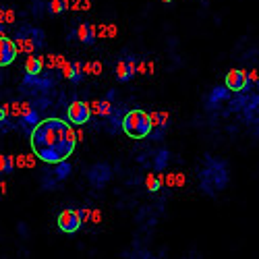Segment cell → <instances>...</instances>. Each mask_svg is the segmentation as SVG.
I'll return each mask as SVG.
<instances>
[{
    "label": "cell",
    "mask_w": 259,
    "mask_h": 259,
    "mask_svg": "<svg viewBox=\"0 0 259 259\" xmlns=\"http://www.w3.org/2000/svg\"><path fill=\"white\" fill-rule=\"evenodd\" d=\"M31 149L46 164H56L66 160L75 151L77 135L75 129L61 119H46L40 121L29 133Z\"/></svg>",
    "instance_id": "obj_1"
},
{
    "label": "cell",
    "mask_w": 259,
    "mask_h": 259,
    "mask_svg": "<svg viewBox=\"0 0 259 259\" xmlns=\"http://www.w3.org/2000/svg\"><path fill=\"white\" fill-rule=\"evenodd\" d=\"M228 183V170H226V162L224 160H216L211 156H205V166L201 168V189L216 197Z\"/></svg>",
    "instance_id": "obj_2"
},
{
    "label": "cell",
    "mask_w": 259,
    "mask_h": 259,
    "mask_svg": "<svg viewBox=\"0 0 259 259\" xmlns=\"http://www.w3.org/2000/svg\"><path fill=\"white\" fill-rule=\"evenodd\" d=\"M44 31L38 29V27H33V25H23L17 33H15V48H17V54H23V56H27V54H35L42 46H44Z\"/></svg>",
    "instance_id": "obj_3"
},
{
    "label": "cell",
    "mask_w": 259,
    "mask_h": 259,
    "mask_svg": "<svg viewBox=\"0 0 259 259\" xmlns=\"http://www.w3.org/2000/svg\"><path fill=\"white\" fill-rule=\"evenodd\" d=\"M123 131L131 139H145L151 133L149 114L143 110H129L123 119Z\"/></svg>",
    "instance_id": "obj_4"
},
{
    "label": "cell",
    "mask_w": 259,
    "mask_h": 259,
    "mask_svg": "<svg viewBox=\"0 0 259 259\" xmlns=\"http://www.w3.org/2000/svg\"><path fill=\"white\" fill-rule=\"evenodd\" d=\"M8 116L13 121H19L21 129L27 133H31L33 127L40 123V114L31 106V102H10V104H6V119Z\"/></svg>",
    "instance_id": "obj_5"
},
{
    "label": "cell",
    "mask_w": 259,
    "mask_h": 259,
    "mask_svg": "<svg viewBox=\"0 0 259 259\" xmlns=\"http://www.w3.org/2000/svg\"><path fill=\"white\" fill-rule=\"evenodd\" d=\"M110 179H112V168H110V164H106V162L93 164V166L87 170V181H89L91 187H96V189L106 187Z\"/></svg>",
    "instance_id": "obj_6"
},
{
    "label": "cell",
    "mask_w": 259,
    "mask_h": 259,
    "mask_svg": "<svg viewBox=\"0 0 259 259\" xmlns=\"http://www.w3.org/2000/svg\"><path fill=\"white\" fill-rule=\"evenodd\" d=\"M91 116V110H89V102H81V100H75L73 104L68 106L66 110V119L70 125H77V127H83Z\"/></svg>",
    "instance_id": "obj_7"
},
{
    "label": "cell",
    "mask_w": 259,
    "mask_h": 259,
    "mask_svg": "<svg viewBox=\"0 0 259 259\" xmlns=\"http://www.w3.org/2000/svg\"><path fill=\"white\" fill-rule=\"evenodd\" d=\"M58 228L65 234H75L81 228V218H79V209H63L58 214Z\"/></svg>",
    "instance_id": "obj_8"
},
{
    "label": "cell",
    "mask_w": 259,
    "mask_h": 259,
    "mask_svg": "<svg viewBox=\"0 0 259 259\" xmlns=\"http://www.w3.org/2000/svg\"><path fill=\"white\" fill-rule=\"evenodd\" d=\"M149 121H151V139H162L166 129L170 127V112H162V110H154L149 112Z\"/></svg>",
    "instance_id": "obj_9"
},
{
    "label": "cell",
    "mask_w": 259,
    "mask_h": 259,
    "mask_svg": "<svg viewBox=\"0 0 259 259\" xmlns=\"http://www.w3.org/2000/svg\"><path fill=\"white\" fill-rule=\"evenodd\" d=\"M114 75H116V79H119L121 83L131 81L137 75V61L133 56H127V58H123V61H119V63H116V66H114Z\"/></svg>",
    "instance_id": "obj_10"
},
{
    "label": "cell",
    "mask_w": 259,
    "mask_h": 259,
    "mask_svg": "<svg viewBox=\"0 0 259 259\" xmlns=\"http://www.w3.org/2000/svg\"><path fill=\"white\" fill-rule=\"evenodd\" d=\"M70 38L79 40L81 44L91 46L98 40V25H93V23H79V25L75 27V31L70 33Z\"/></svg>",
    "instance_id": "obj_11"
},
{
    "label": "cell",
    "mask_w": 259,
    "mask_h": 259,
    "mask_svg": "<svg viewBox=\"0 0 259 259\" xmlns=\"http://www.w3.org/2000/svg\"><path fill=\"white\" fill-rule=\"evenodd\" d=\"M247 85H249V77H247V70L243 68H232L226 73V87L230 91H243Z\"/></svg>",
    "instance_id": "obj_12"
},
{
    "label": "cell",
    "mask_w": 259,
    "mask_h": 259,
    "mask_svg": "<svg viewBox=\"0 0 259 259\" xmlns=\"http://www.w3.org/2000/svg\"><path fill=\"white\" fill-rule=\"evenodd\" d=\"M17 58V48L15 42L6 38V35H0V66H8L13 65Z\"/></svg>",
    "instance_id": "obj_13"
},
{
    "label": "cell",
    "mask_w": 259,
    "mask_h": 259,
    "mask_svg": "<svg viewBox=\"0 0 259 259\" xmlns=\"http://www.w3.org/2000/svg\"><path fill=\"white\" fill-rule=\"evenodd\" d=\"M61 73H63V77L65 79H68L70 83H79L81 79H83V65L81 63H65V66L61 68Z\"/></svg>",
    "instance_id": "obj_14"
},
{
    "label": "cell",
    "mask_w": 259,
    "mask_h": 259,
    "mask_svg": "<svg viewBox=\"0 0 259 259\" xmlns=\"http://www.w3.org/2000/svg\"><path fill=\"white\" fill-rule=\"evenodd\" d=\"M23 68H25V75L38 77V75H42V70H44V58L42 56H35V54H27Z\"/></svg>",
    "instance_id": "obj_15"
},
{
    "label": "cell",
    "mask_w": 259,
    "mask_h": 259,
    "mask_svg": "<svg viewBox=\"0 0 259 259\" xmlns=\"http://www.w3.org/2000/svg\"><path fill=\"white\" fill-rule=\"evenodd\" d=\"M89 110H91V114L102 116V119H108L114 110V106L110 104V100H96V102H89Z\"/></svg>",
    "instance_id": "obj_16"
},
{
    "label": "cell",
    "mask_w": 259,
    "mask_h": 259,
    "mask_svg": "<svg viewBox=\"0 0 259 259\" xmlns=\"http://www.w3.org/2000/svg\"><path fill=\"white\" fill-rule=\"evenodd\" d=\"M230 89L224 85V87H214L209 93V98H207V108H214V106H220L222 102H226L230 98Z\"/></svg>",
    "instance_id": "obj_17"
},
{
    "label": "cell",
    "mask_w": 259,
    "mask_h": 259,
    "mask_svg": "<svg viewBox=\"0 0 259 259\" xmlns=\"http://www.w3.org/2000/svg\"><path fill=\"white\" fill-rule=\"evenodd\" d=\"M35 164H38V156L33 151L31 154H19L15 158V168H19V170H33Z\"/></svg>",
    "instance_id": "obj_18"
},
{
    "label": "cell",
    "mask_w": 259,
    "mask_h": 259,
    "mask_svg": "<svg viewBox=\"0 0 259 259\" xmlns=\"http://www.w3.org/2000/svg\"><path fill=\"white\" fill-rule=\"evenodd\" d=\"M164 187V174L162 172H149L145 176V189L149 193H156Z\"/></svg>",
    "instance_id": "obj_19"
},
{
    "label": "cell",
    "mask_w": 259,
    "mask_h": 259,
    "mask_svg": "<svg viewBox=\"0 0 259 259\" xmlns=\"http://www.w3.org/2000/svg\"><path fill=\"white\" fill-rule=\"evenodd\" d=\"M187 183V176L183 172H168L164 176V185L168 187V189H183Z\"/></svg>",
    "instance_id": "obj_20"
},
{
    "label": "cell",
    "mask_w": 259,
    "mask_h": 259,
    "mask_svg": "<svg viewBox=\"0 0 259 259\" xmlns=\"http://www.w3.org/2000/svg\"><path fill=\"white\" fill-rule=\"evenodd\" d=\"M54 172H52V179L54 181H66L68 176H70V172H73V166L66 162V160H61V162H56L54 164Z\"/></svg>",
    "instance_id": "obj_21"
},
{
    "label": "cell",
    "mask_w": 259,
    "mask_h": 259,
    "mask_svg": "<svg viewBox=\"0 0 259 259\" xmlns=\"http://www.w3.org/2000/svg\"><path fill=\"white\" fill-rule=\"evenodd\" d=\"M42 58H44V68H48V70H61L66 63V58L63 54H48Z\"/></svg>",
    "instance_id": "obj_22"
},
{
    "label": "cell",
    "mask_w": 259,
    "mask_h": 259,
    "mask_svg": "<svg viewBox=\"0 0 259 259\" xmlns=\"http://www.w3.org/2000/svg\"><path fill=\"white\" fill-rule=\"evenodd\" d=\"M119 35V27L114 23H100L98 25V40H112Z\"/></svg>",
    "instance_id": "obj_23"
},
{
    "label": "cell",
    "mask_w": 259,
    "mask_h": 259,
    "mask_svg": "<svg viewBox=\"0 0 259 259\" xmlns=\"http://www.w3.org/2000/svg\"><path fill=\"white\" fill-rule=\"evenodd\" d=\"M13 170H15V158L0 154V174H10Z\"/></svg>",
    "instance_id": "obj_24"
},
{
    "label": "cell",
    "mask_w": 259,
    "mask_h": 259,
    "mask_svg": "<svg viewBox=\"0 0 259 259\" xmlns=\"http://www.w3.org/2000/svg\"><path fill=\"white\" fill-rule=\"evenodd\" d=\"M102 70H104V65L100 61H87L83 65V73L85 75H93V77H100L102 75Z\"/></svg>",
    "instance_id": "obj_25"
},
{
    "label": "cell",
    "mask_w": 259,
    "mask_h": 259,
    "mask_svg": "<svg viewBox=\"0 0 259 259\" xmlns=\"http://www.w3.org/2000/svg\"><path fill=\"white\" fill-rule=\"evenodd\" d=\"M168 149H160L158 154H156V158H154V170L156 172H162L164 168H166V164H168Z\"/></svg>",
    "instance_id": "obj_26"
},
{
    "label": "cell",
    "mask_w": 259,
    "mask_h": 259,
    "mask_svg": "<svg viewBox=\"0 0 259 259\" xmlns=\"http://www.w3.org/2000/svg\"><path fill=\"white\" fill-rule=\"evenodd\" d=\"M63 10H66L65 0H50V2H48V13L50 15H61Z\"/></svg>",
    "instance_id": "obj_27"
},
{
    "label": "cell",
    "mask_w": 259,
    "mask_h": 259,
    "mask_svg": "<svg viewBox=\"0 0 259 259\" xmlns=\"http://www.w3.org/2000/svg\"><path fill=\"white\" fill-rule=\"evenodd\" d=\"M2 21H4V25H15L17 23V13L10 6H4V13H2Z\"/></svg>",
    "instance_id": "obj_28"
},
{
    "label": "cell",
    "mask_w": 259,
    "mask_h": 259,
    "mask_svg": "<svg viewBox=\"0 0 259 259\" xmlns=\"http://www.w3.org/2000/svg\"><path fill=\"white\" fill-rule=\"evenodd\" d=\"M137 73H141V75H154V63H151V61L137 63Z\"/></svg>",
    "instance_id": "obj_29"
},
{
    "label": "cell",
    "mask_w": 259,
    "mask_h": 259,
    "mask_svg": "<svg viewBox=\"0 0 259 259\" xmlns=\"http://www.w3.org/2000/svg\"><path fill=\"white\" fill-rule=\"evenodd\" d=\"M79 218H81V224H85V222H89V218H91V209H89V207L79 209Z\"/></svg>",
    "instance_id": "obj_30"
},
{
    "label": "cell",
    "mask_w": 259,
    "mask_h": 259,
    "mask_svg": "<svg viewBox=\"0 0 259 259\" xmlns=\"http://www.w3.org/2000/svg\"><path fill=\"white\" fill-rule=\"evenodd\" d=\"M89 222H91V224H100V222H102V211H100V209H91Z\"/></svg>",
    "instance_id": "obj_31"
},
{
    "label": "cell",
    "mask_w": 259,
    "mask_h": 259,
    "mask_svg": "<svg viewBox=\"0 0 259 259\" xmlns=\"http://www.w3.org/2000/svg\"><path fill=\"white\" fill-rule=\"evenodd\" d=\"M247 77H249V81L259 89V70H251V73H247Z\"/></svg>",
    "instance_id": "obj_32"
},
{
    "label": "cell",
    "mask_w": 259,
    "mask_h": 259,
    "mask_svg": "<svg viewBox=\"0 0 259 259\" xmlns=\"http://www.w3.org/2000/svg\"><path fill=\"white\" fill-rule=\"evenodd\" d=\"M4 121H6V106L0 104V123H4Z\"/></svg>",
    "instance_id": "obj_33"
},
{
    "label": "cell",
    "mask_w": 259,
    "mask_h": 259,
    "mask_svg": "<svg viewBox=\"0 0 259 259\" xmlns=\"http://www.w3.org/2000/svg\"><path fill=\"white\" fill-rule=\"evenodd\" d=\"M91 8V0H81V10H89Z\"/></svg>",
    "instance_id": "obj_34"
},
{
    "label": "cell",
    "mask_w": 259,
    "mask_h": 259,
    "mask_svg": "<svg viewBox=\"0 0 259 259\" xmlns=\"http://www.w3.org/2000/svg\"><path fill=\"white\" fill-rule=\"evenodd\" d=\"M6 183H0V193H2V195H6Z\"/></svg>",
    "instance_id": "obj_35"
},
{
    "label": "cell",
    "mask_w": 259,
    "mask_h": 259,
    "mask_svg": "<svg viewBox=\"0 0 259 259\" xmlns=\"http://www.w3.org/2000/svg\"><path fill=\"white\" fill-rule=\"evenodd\" d=\"M4 31H6V25H0V35H4Z\"/></svg>",
    "instance_id": "obj_36"
},
{
    "label": "cell",
    "mask_w": 259,
    "mask_h": 259,
    "mask_svg": "<svg viewBox=\"0 0 259 259\" xmlns=\"http://www.w3.org/2000/svg\"><path fill=\"white\" fill-rule=\"evenodd\" d=\"M162 2H164V4H168V2H172V0H162Z\"/></svg>",
    "instance_id": "obj_37"
}]
</instances>
